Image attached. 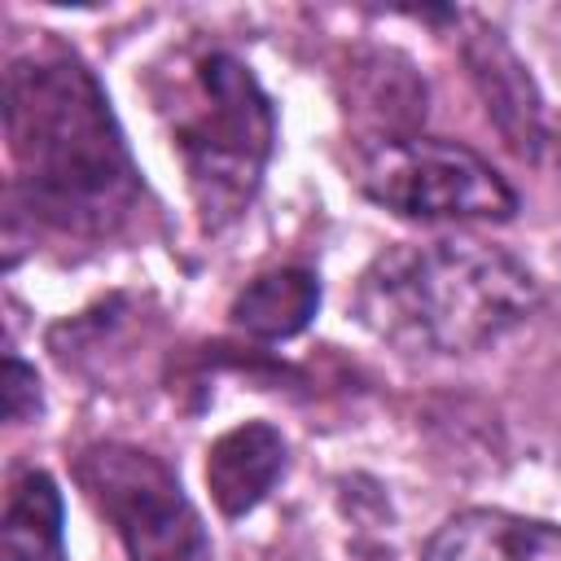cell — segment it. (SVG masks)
<instances>
[{"instance_id":"3","label":"cell","mask_w":561,"mask_h":561,"mask_svg":"<svg viewBox=\"0 0 561 561\" xmlns=\"http://www.w3.org/2000/svg\"><path fill=\"white\" fill-rule=\"evenodd\" d=\"M153 105L202 224L224 228L241 219L276 145V110L254 70L228 48H180L153 75Z\"/></svg>"},{"instance_id":"4","label":"cell","mask_w":561,"mask_h":561,"mask_svg":"<svg viewBox=\"0 0 561 561\" xmlns=\"http://www.w3.org/2000/svg\"><path fill=\"white\" fill-rule=\"evenodd\" d=\"M355 180L377 206L421 224L508 219L517 210L508 180L456 140L381 136L364 149Z\"/></svg>"},{"instance_id":"9","label":"cell","mask_w":561,"mask_h":561,"mask_svg":"<svg viewBox=\"0 0 561 561\" xmlns=\"http://www.w3.org/2000/svg\"><path fill=\"white\" fill-rule=\"evenodd\" d=\"M0 557L4 561H66L61 491L44 469H22L4 491Z\"/></svg>"},{"instance_id":"11","label":"cell","mask_w":561,"mask_h":561,"mask_svg":"<svg viewBox=\"0 0 561 561\" xmlns=\"http://www.w3.org/2000/svg\"><path fill=\"white\" fill-rule=\"evenodd\" d=\"M39 408H44V399H39V377H35V368H26L22 359H4V416L13 421V425H22V421H31V416H39Z\"/></svg>"},{"instance_id":"5","label":"cell","mask_w":561,"mask_h":561,"mask_svg":"<svg viewBox=\"0 0 561 561\" xmlns=\"http://www.w3.org/2000/svg\"><path fill=\"white\" fill-rule=\"evenodd\" d=\"M75 473L88 500L114 522L131 561H215L202 513L153 451L96 443L79 456Z\"/></svg>"},{"instance_id":"8","label":"cell","mask_w":561,"mask_h":561,"mask_svg":"<svg viewBox=\"0 0 561 561\" xmlns=\"http://www.w3.org/2000/svg\"><path fill=\"white\" fill-rule=\"evenodd\" d=\"M469 66H473V79H478V88L486 96V114L500 123L504 140L517 153L535 158L548 145V136H543V105L535 96L530 75L513 57V48L495 31H482L473 39V48H469Z\"/></svg>"},{"instance_id":"6","label":"cell","mask_w":561,"mask_h":561,"mask_svg":"<svg viewBox=\"0 0 561 561\" xmlns=\"http://www.w3.org/2000/svg\"><path fill=\"white\" fill-rule=\"evenodd\" d=\"M289 447L276 425L245 421L219 434L206 451V486L224 517H245L267 500V491L285 478Z\"/></svg>"},{"instance_id":"1","label":"cell","mask_w":561,"mask_h":561,"mask_svg":"<svg viewBox=\"0 0 561 561\" xmlns=\"http://www.w3.org/2000/svg\"><path fill=\"white\" fill-rule=\"evenodd\" d=\"M4 136L18 197L57 232L114 237L140 206V171L92 70L57 48L4 70Z\"/></svg>"},{"instance_id":"7","label":"cell","mask_w":561,"mask_h":561,"mask_svg":"<svg viewBox=\"0 0 561 561\" xmlns=\"http://www.w3.org/2000/svg\"><path fill=\"white\" fill-rule=\"evenodd\" d=\"M425 561H561V526L504 508H469L438 526Z\"/></svg>"},{"instance_id":"2","label":"cell","mask_w":561,"mask_h":561,"mask_svg":"<svg viewBox=\"0 0 561 561\" xmlns=\"http://www.w3.org/2000/svg\"><path fill=\"white\" fill-rule=\"evenodd\" d=\"M539 302L535 272L478 237L399 241L381 250L359 285L355 316L408 355H469L517 329Z\"/></svg>"},{"instance_id":"10","label":"cell","mask_w":561,"mask_h":561,"mask_svg":"<svg viewBox=\"0 0 561 561\" xmlns=\"http://www.w3.org/2000/svg\"><path fill=\"white\" fill-rule=\"evenodd\" d=\"M316 311H320V276L311 267H272L232 298V324L263 342L302 333Z\"/></svg>"}]
</instances>
